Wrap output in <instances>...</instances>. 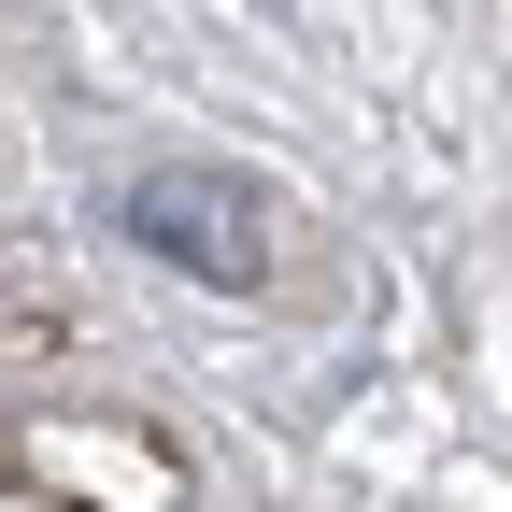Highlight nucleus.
Returning <instances> with one entry per match:
<instances>
[{"instance_id":"nucleus-1","label":"nucleus","mask_w":512,"mask_h":512,"mask_svg":"<svg viewBox=\"0 0 512 512\" xmlns=\"http://www.w3.org/2000/svg\"><path fill=\"white\" fill-rule=\"evenodd\" d=\"M114 228L143 256H171L185 285H271V200L228 185V171H128Z\"/></svg>"}]
</instances>
